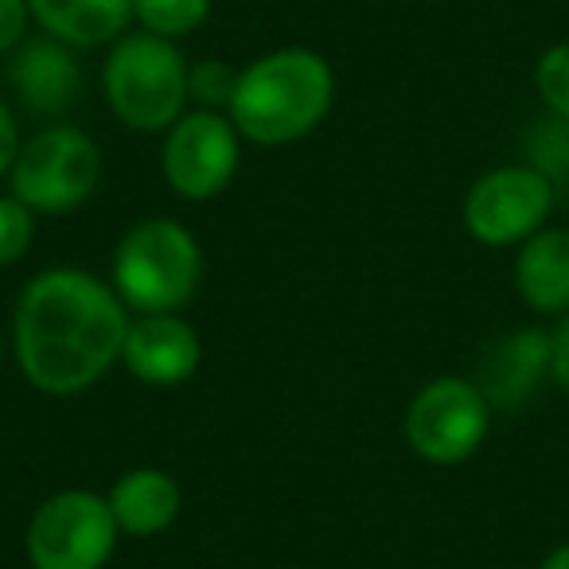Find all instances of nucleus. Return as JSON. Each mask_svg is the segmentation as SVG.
Wrapping results in <instances>:
<instances>
[{
    "instance_id": "obj_16",
    "label": "nucleus",
    "mask_w": 569,
    "mask_h": 569,
    "mask_svg": "<svg viewBox=\"0 0 569 569\" xmlns=\"http://www.w3.org/2000/svg\"><path fill=\"white\" fill-rule=\"evenodd\" d=\"M211 17V0H133V20L141 32L164 36V40H180V36L196 32Z\"/></svg>"
},
{
    "instance_id": "obj_9",
    "label": "nucleus",
    "mask_w": 569,
    "mask_h": 569,
    "mask_svg": "<svg viewBox=\"0 0 569 569\" xmlns=\"http://www.w3.org/2000/svg\"><path fill=\"white\" fill-rule=\"evenodd\" d=\"M164 180L188 203L222 196L242 164V133L219 110L183 113L164 137Z\"/></svg>"
},
{
    "instance_id": "obj_8",
    "label": "nucleus",
    "mask_w": 569,
    "mask_h": 569,
    "mask_svg": "<svg viewBox=\"0 0 569 569\" xmlns=\"http://www.w3.org/2000/svg\"><path fill=\"white\" fill-rule=\"evenodd\" d=\"M558 191L535 164H503L483 172L465 196V230L480 246H522L546 227Z\"/></svg>"
},
{
    "instance_id": "obj_20",
    "label": "nucleus",
    "mask_w": 569,
    "mask_h": 569,
    "mask_svg": "<svg viewBox=\"0 0 569 569\" xmlns=\"http://www.w3.org/2000/svg\"><path fill=\"white\" fill-rule=\"evenodd\" d=\"M28 17V0H0V56L24 43Z\"/></svg>"
},
{
    "instance_id": "obj_19",
    "label": "nucleus",
    "mask_w": 569,
    "mask_h": 569,
    "mask_svg": "<svg viewBox=\"0 0 569 569\" xmlns=\"http://www.w3.org/2000/svg\"><path fill=\"white\" fill-rule=\"evenodd\" d=\"M36 238V214L17 196H0V269L17 266Z\"/></svg>"
},
{
    "instance_id": "obj_7",
    "label": "nucleus",
    "mask_w": 569,
    "mask_h": 569,
    "mask_svg": "<svg viewBox=\"0 0 569 569\" xmlns=\"http://www.w3.org/2000/svg\"><path fill=\"white\" fill-rule=\"evenodd\" d=\"M406 441L429 465H465L480 452L491 429V402L472 379L441 375L406 406Z\"/></svg>"
},
{
    "instance_id": "obj_11",
    "label": "nucleus",
    "mask_w": 569,
    "mask_h": 569,
    "mask_svg": "<svg viewBox=\"0 0 569 569\" xmlns=\"http://www.w3.org/2000/svg\"><path fill=\"white\" fill-rule=\"evenodd\" d=\"M515 289L538 317L569 312V230L542 227L515 253Z\"/></svg>"
},
{
    "instance_id": "obj_21",
    "label": "nucleus",
    "mask_w": 569,
    "mask_h": 569,
    "mask_svg": "<svg viewBox=\"0 0 569 569\" xmlns=\"http://www.w3.org/2000/svg\"><path fill=\"white\" fill-rule=\"evenodd\" d=\"M550 379L558 382L561 395H569V312L550 332Z\"/></svg>"
},
{
    "instance_id": "obj_13",
    "label": "nucleus",
    "mask_w": 569,
    "mask_h": 569,
    "mask_svg": "<svg viewBox=\"0 0 569 569\" xmlns=\"http://www.w3.org/2000/svg\"><path fill=\"white\" fill-rule=\"evenodd\" d=\"M28 12L67 48H102L126 36L133 0H28Z\"/></svg>"
},
{
    "instance_id": "obj_18",
    "label": "nucleus",
    "mask_w": 569,
    "mask_h": 569,
    "mask_svg": "<svg viewBox=\"0 0 569 569\" xmlns=\"http://www.w3.org/2000/svg\"><path fill=\"white\" fill-rule=\"evenodd\" d=\"M238 87V71L222 59H203L188 67V102L199 110H227Z\"/></svg>"
},
{
    "instance_id": "obj_4",
    "label": "nucleus",
    "mask_w": 569,
    "mask_h": 569,
    "mask_svg": "<svg viewBox=\"0 0 569 569\" xmlns=\"http://www.w3.org/2000/svg\"><path fill=\"white\" fill-rule=\"evenodd\" d=\"M188 67L176 40L152 32L121 36L102 71L113 118L133 133H168L188 106Z\"/></svg>"
},
{
    "instance_id": "obj_10",
    "label": "nucleus",
    "mask_w": 569,
    "mask_h": 569,
    "mask_svg": "<svg viewBox=\"0 0 569 569\" xmlns=\"http://www.w3.org/2000/svg\"><path fill=\"white\" fill-rule=\"evenodd\" d=\"M203 363L199 332L183 317H137L129 320L126 343H121V367L141 387L172 390L183 387Z\"/></svg>"
},
{
    "instance_id": "obj_3",
    "label": "nucleus",
    "mask_w": 569,
    "mask_h": 569,
    "mask_svg": "<svg viewBox=\"0 0 569 569\" xmlns=\"http://www.w3.org/2000/svg\"><path fill=\"white\" fill-rule=\"evenodd\" d=\"M203 281V250L176 219H141L113 250V289L137 317H168L196 297Z\"/></svg>"
},
{
    "instance_id": "obj_12",
    "label": "nucleus",
    "mask_w": 569,
    "mask_h": 569,
    "mask_svg": "<svg viewBox=\"0 0 569 569\" xmlns=\"http://www.w3.org/2000/svg\"><path fill=\"white\" fill-rule=\"evenodd\" d=\"M110 511L129 538L164 535L183 511V491L164 468H129L110 488Z\"/></svg>"
},
{
    "instance_id": "obj_15",
    "label": "nucleus",
    "mask_w": 569,
    "mask_h": 569,
    "mask_svg": "<svg viewBox=\"0 0 569 569\" xmlns=\"http://www.w3.org/2000/svg\"><path fill=\"white\" fill-rule=\"evenodd\" d=\"M542 375H550V336L527 328L491 348L483 363V382L476 387L488 395L491 406H519Z\"/></svg>"
},
{
    "instance_id": "obj_17",
    "label": "nucleus",
    "mask_w": 569,
    "mask_h": 569,
    "mask_svg": "<svg viewBox=\"0 0 569 569\" xmlns=\"http://www.w3.org/2000/svg\"><path fill=\"white\" fill-rule=\"evenodd\" d=\"M535 90L550 118L569 121V43H553L535 63Z\"/></svg>"
},
{
    "instance_id": "obj_1",
    "label": "nucleus",
    "mask_w": 569,
    "mask_h": 569,
    "mask_svg": "<svg viewBox=\"0 0 569 569\" xmlns=\"http://www.w3.org/2000/svg\"><path fill=\"white\" fill-rule=\"evenodd\" d=\"M129 309L118 289L87 269H43L12 312V351L40 395L71 398L121 363Z\"/></svg>"
},
{
    "instance_id": "obj_14",
    "label": "nucleus",
    "mask_w": 569,
    "mask_h": 569,
    "mask_svg": "<svg viewBox=\"0 0 569 569\" xmlns=\"http://www.w3.org/2000/svg\"><path fill=\"white\" fill-rule=\"evenodd\" d=\"M79 63H74L71 48L51 40V36L20 48L17 63H12V87L36 113H56L71 106L79 94Z\"/></svg>"
},
{
    "instance_id": "obj_24",
    "label": "nucleus",
    "mask_w": 569,
    "mask_h": 569,
    "mask_svg": "<svg viewBox=\"0 0 569 569\" xmlns=\"http://www.w3.org/2000/svg\"><path fill=\"white\" fill-rule=\"evenodd\" d=\"M0 359H4V340H0Z\"/></svg>"
},
{
    "instance_id": "obj_23",
    "label": "nucleus",
    "mask_w": 569,
    "mask_h": 569,
    "mask_svg": "<svg viewBox=\"0 0 569 569\" xmlns=\"http://www.w3.org/2000/svg\"><path fill=\"white\" fill-rule=\"evenodd\" d=\"M538 569H569V542H561V546H553L550 553L542 558V566Z\"/></svg>"
},
{
    "instance_id": "obj_22",
    "label": "nucleus",
    "mask_w": 569,
    "mask_h": 569,
    "mask_svg": "<svg viewBox=\"0 0 569 569\" xmlns=\"http://www.w3.org/2000/svg\"><path fill=\"white\" fill-rule=\"evenodd\" d=\"M20 126L12 118V110L0 102V176H9L12 164H17V152H20Z\"/></svg>"
},
{
    "instance_id": "obj_6",
    "label": "nucleus",
    "mask_w": 569,
    "mask_h": 569,
    "mask_svg": "<svg viewBox=\"0 0 569 569\" xmlns=\"http://www.w3.org/2000/svg\"><path fill=\"white\" fill-rule=\"evenodd\" d=\"M118 538L121 530L110 499L87 488H67L32 511L24 550L32 569H106Z\"/></svg>"
},
{
    "instance_id": "obj_5",
    "label": "nucleus",
    "mask_w": 569,
    "mask_h": 569,
    "mask_svg": "<svg viewBox=\"0 0 569 569\" xmlns=\"http://www.w3.org/2000/svg\"><path fill=\"white\" fill-rule=\"evenodd\" d=\"M12 196L32 214H67L94 196L102 180V149L74 126L40 129L12 164Z\"/></svg>"
},
{
    "instance_id": "obj_2",
    "label": "nucleus",
    "mask_w": 569,
    "mask_h": 569,
    "mask_svg": "<svg viewBox=\"0 0 569 569\" xmlns=\"http://www.w3.org/2000/svg\"><path fill=\"white\" fill-rule=\"evenodd\" d=\"M336 71L320 51L281 48L238 71L227 118L261 149L305 141L332 113Z\"/></svg>"
}]
</instances>
